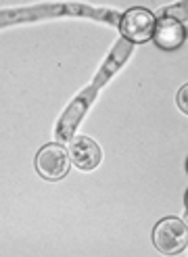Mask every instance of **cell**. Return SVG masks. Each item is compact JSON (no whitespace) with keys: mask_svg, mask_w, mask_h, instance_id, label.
<instances>
[{"mask_svg":"<svg viewBox=\"0 0 188 257\" xmlns=\"http://www.w3.org/2000/svg\"><path fill=\"white\" fill-rule=\"evenodd\" d=\"M132 50H134V44L119 36V40L113 44L111 53H109L107 59L103 61V65L98 67L92 84L86 86L82 92H78V96H75V98H71V102L65 107V111H63V115L59 117V121H57V125H55V136H57L59 143H71L75 130L80 127L82 119L86 117V113L90 111L92 102L96 100L98 90L103 88V86L113 78V75H115V73L125 65V61L130 59Z\"/></svg>","mask_w":188,"mask_h":257,"instance_id":"obj_1","label":"cell"},{"mask_svg":"<svg viewBox=\"0 0 188 257\" xmlns=\"http://www.w3.org/2000/svg\"><path fill=\"white\" fill-rule=\"evenodd\" d=\"M123 13L113 9H100L82 3H46V5H34L23 9H7L0 15V25L11 23H30V21H44V19H92L119 28Z\"/></svg>","mask_w":188,"mask_h":257,"instance_id":"obj_2","label":"cell"},{"mask_svg":"<svg viewBox=\"0 0 188 257\" xmlns=\"http://www.w3.org/2000/svg\"><path fill=\"white\" fill-rule=\"evenodd\" d=\"M153 245L163 255H178L188 245V226L180 217H163L153 228Z\"/></svg>","mask_w":188,"mask_h":257,"instance_id":"obj_3","label":"cell"},{"mask_svg":"<svg viewBox=\"0 0 188 257\" xmlns=\"http://www.w3.org/2000/svg\"><path fill=\"white\" fill-rule=\"evenodd\" d=\"M155 25L157 19L148 9L142 7H132L121 15L119 21V34L132 44H144L148 42L155 34Z\"/></svg>","mask_w":188,"mask_h":257,"instance_id":"obj_4","label":"cell"},{"mask_svg":"<svg viewBox=\"0 0 188 257\" xmlns=\"http://www.w3.org/2000/svg\"><path fill=\"white\" fill-rule=\"evenodd\" d=\"M69 151L61 143H48L44 145L34 159V168L38 176L48 180V182H57V180L65 178L69 172Z\"/></svg>","mask_w":188,"mask_h":257,"instance_id":"obj_5","label":"cell"},{"mask_svg":"<svg viewBox=\"0 0 188 257\" xmlns=\"http://www.w3.org/2000/svg\"><path fill=\"white\" fill-rule=\"evenodd\" d=\"M69 157L78 170L92 172L98 168L100 159H103V153H100V147L90 136H73L69 143Z\"/></svg>","mask_w":188,"mask_h":257,"instance_id":"obj_6","label":"cell"},{"mask_svg":"<svg viewBox=\"0 0 188 257\" xmlns=\"http://www.w3.org/2000/svg\"><path fill=\"white\" fill-rule=\"evenodd\" d=\"M153 40L161 50H175L186 40V28L184 23L171 17H157Z\"/></svg>","mask_w":188,"mask_h":257,"instance_id":"obj_7","label":"cell"},{"mask_svg":"<svg viewBox=\"0 0 188 257\" xmlns=\"http://www.w3.org/2000/svg\"><path fill=\"white\" fill-rule=\"evenodd\" d=\"M159 17H171V19H178V21H186L188 19V3H178V5L163 7L159 11Z\"/></svg>","mask_w":188,"mask_h":257,"instance_id":"obj_8","label":"cell"},{"mask_svg":"<svg viewBox=\"0 0 188 257\" xmlns=\"http://www.w3.org/2000/svg\"><path fill=\"white\" fill-rule=\"evenodd\" d=\"M175 102H178V109L188 115V84H184L178 90V94H175Z\"/></svg>","mask_w":188,"mask_h":257,"instance_id":"obj_9","label":"cell"},{"mask_svg":"<svg viewBox=\"0 0 188 257\" xmlns=\"http://www.w3.org/2000/svg\"><path fill=\"white\" fill-rule=\"evenodd\" d=\"M184 207L188 209V190H186V195H184Z\"/></svg>","mask_w":188,"mask_h":257,"instance_id":"obj_10","label":"cell"},{"mask_svg":"<svg viewBox=\"0 0 188 257\" xmlns=\"http://www.w3.org/2000/svg\"><path fill=\"white\" fill-rule=\"evenodd\" d=\"M182 220H184V224L188 226V209H186V213H184V217H182Z\"/></svg>","mask_w":188,"mask_h":257,"instance_id":"obj_11","label":"cell"},{"mask_svg":"<svg viewBox=\"0 0 188 257\" xmlns=\"http://www.w3.org/2000/svg\"><path fill=\"white\" fill-rule=\"evenodd\" d=\"M186 172H188V159H186Z\"/></svg>","mask_w":188,"mask_h":257,"instance_id":"obj_12","label":"cell"},{"mask_svg":"<svg viewBox=\"0 0 188 257\" xmlns=\"http://www.w3.org/2000/svg\"><path fill=\"white\" fill-rule=\"evenodd\" d=\"M186 38H188V28H186Z\"/></svg>","mask_w":188,"mask_h":257,"instance_id":"obj_13","label":"cell"},{"mask_svg":"<svg viewBox=\"0 0 188 257\" xmlns=\"http://www.w3.org/2000/svg\"><path fill=\"white\" fill-rule=\"evenodd\" d=\"M186 247H188V245H186Z\"/></svg>","mask_w":188,"mask_h":257,"instance_id":"obj_14","label":"cell"}]
</instances>
